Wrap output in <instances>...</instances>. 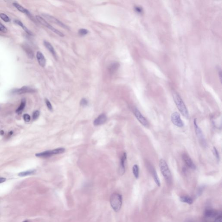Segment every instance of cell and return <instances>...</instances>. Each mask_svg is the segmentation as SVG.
Segmentation results:
<instances>
[{
    "label": "cell",
    "mask_w": 222,
    "mask_h": 222,
    "mask_svg": "<svg viewBox=\"0 0 222 222\" xmlns=\"http://www.w3.org/2000/svg\"><path fill=\"white\" fill-rule=\"evenodd\" d=\"M13 5L20 12L26 13L28 16L29 15H30V13L28 10H27L26 9L24 8V7H23L21 5H20L19 4H18L17 3H13Z\"/></svg>",
    "instance_id": "d6986e66"
},
{
    "label": "cell",
    "mask_w": 222,
    "mask_h": 222,
    "mask_svg": "<svg viewBox=\"0 0 222 222\" xmlns=\"http://www.w3.org/2000/svg\"><path fill=\"white\" fill-rule=\"evenodd\" d=\"M180 200L181 202L186 203L189 205H191L193 203V200L192 198L187 196L180 197Z\"/></svg>",
    "instance_id": "44dd1931"
},
{
    "label": "cell",
    "mask_w": 222,
    "mask_h": 222,
    "mask_svg": "<svg viewBox=\"0 0 222 222\" xmlns=\"http://www.w3.org/2000/svg\"><path fill=\"white\" fill-rule=\"evenodd\" d=\"M110 203L112 208L115 212H118L121 208L122 204V197L121 194L114 193L110 198Z\"/></svg>",
    "instance_id": "7a4b0ae2"
},
{
    "label": "cell",
    "mask_w": 222,
    "mask_h": 222,
    "mask_svg": "<svg viewBox=\"0 0 222 222\" xmlns=\"http://www.w3.org/2000/svg\"><path fill=\"white\" fill-rule=\"evenodd\" d=\"M22 48L24 51H25L26 53L27 54L29 58L32 59L34 57V53L31 48H30V46L27 44H24V45H23Z\"/></svg>",
    "instance_id": "2e32d148"
},
{
    "label": "cell",
    "mask_w": 222,
    "mask_h": 222,
    "mask_svg": "<svg viewBox=\"0 0 222 222\" xmlns=\"http://www.w3.org/2000/svg\"><path fill=\"white\" fill-rule=\"evenodd\" d=\"M214 154L215 155V157H216L217 160L219 161V160H220V156H219L218 150H217L216 148L215 147L214 148Z\"/></svg>",
    "instance_id": "4dcf8cb0"
},
{
    "label": "cell",
    "mask_w": 222,
    "mask_h": 222,
    "mask_svg": "<svg viewBox=\"0 0 222 222\" xmlns=\"http://www.w3.org/2000/svg\"><path fill=\"white\" fill-rule=\"evenodd\" d=\"M35 172L34 170H30L26 171H23L22 172L18 174V176L20 177H25V176H28L29 175L32 174L34 173Z\"/></svg>",
    "instance_id": "d4e9b609"
},
{
    "label": "cell",
    "mask_w": 222,
    "mask_h": 222,
    "mask_svg": "<svg viewBox=\"0 0 222 222\" xmlns=\"http://www.w3.org/2000/svg\"><path fill=\"white\" fill-rule=\"evenodd\" d=\"M171 120L173 124L178 127H183V122L181 118L180 114L177 112H174L171 115Z\"/></svg>",
    "instance_id": "52a82bcc"
},
{
    "label": "cell",
    "mask_w": 222,
    "mask_h": 222,
    "mask_svg": "<svg viewBox=\"0 0 222 222\" xmlns=\"http://www.w3.org/2000/svg\"><path fill=\"white\" fill-rule=\"evenodd\" d=\"M15 23L17 24L18 25L22 27V28L23 29V30L27 34H29L30 35H33V33H32L31 31H30L28 29V28H27V27L23 25V23H22V22H21V21H19V20H15Z\"/></svg>",
    "instance_id": "7402d4cb"
},
{
    "label": "cell",
    "mask_w": 222,
    "mask_h": 222,
    "mask_svg": "<svg viewBox=\"0 0 222 222\" xmlns=\"http://www.w3.org/2000/svg\"><path fill=\"white\" fill-rule=\"evenodd\" d=\"M135 10L136 12H137L138 13H142V8L140 7L139 6H136V7H135Z\"/></svg>",
    "instance_id": "836d02e7"
},
{
    "label": "cell",
    "mask_w": 222,
    "mask_h": 222,
    "mask_svg": "<svg viewBox=\"0 0 222 222\" xmlns=\"http://www.w3.org/2000/svg\"><path fill=\"white\" fill-rule=\"evenodd\" d=\"M214 222H222V216H218L217 218L216 219Z\"/></svg>",
    "instance_id": "e575fe53"
},
{
    "label": "cell",
    "mask_w": 222,
    "mask_h": 222,
    "mask_svg": "<svg viewBox=\"0 0 222 222\" xmlns=\"http://www.w3.org/2000/svg\"><path fill=\"white\" fill-rule=\"evenodd\" d=\"M217 212L216 211L214 210L213 209H206L204 211V216L207 217H215L217 215Z\"/></svg>",
    "instance_id": "ac0fdd59"
},
{
    "label": "cell",
    "mask_w": 222,
    "mask_h": 222,
    "mask_svg": "<svg viewBox=\"0 0 222 222\" xmlns=\"http://www.w3.org/2000/svg\"><path fill=\"white\" fill-rule=\"evenodd\" d=\"M0 133H1V135H3L4 134V131L2 130V131H0Z\"/></svg>",
    "instance_id": "74e56055"
},
{
    "label": "cell",
    "mask_w": 222,
    "mask_h": 222,
    "mask_svg": "<svg viewBox=\"0 0 222 222\" xmlns=\"http://www.w3.org/2000/svg\"><path fill=\"white\" fill-rule=\"evenodd\" d=\"M0 31L4 32V33H6L7 31V29L6 27L1 23H0Z\"/></svg>",
    "instance_id": "1f68e13d"
},
{
    "label": "cell",
    "mask_w": 222,
    "mask_h": 222,
    "mask_svg": "<svg viewBox=\"0 0 222 222\" xmlns=\"http://www.w3.org/2000/svg\"><path fill=\"white\" fill-rule=\"evenodd\" d=\"M218 74H219V76L220 77V81H221V77H222V75H221V74H222V72H221V69L220 68H218Z\"/></svg>",
    "instance_id": "d590c367"
},
{
    "label": "cell",
    "mask_w": 222,
    "mask_h": 222,
    "mask_svg": "<svg viewBox=\"0 0 222 222\" xmlns=\"http://www.w3.org/2000/svg\"><path fill=\"white\" fill-rule=\"evenodd\" d=\"M12 134H13V131H11L10 132V133H9V135H12Z\"/></svg>",
    "instance_id": "f35d334b"
},
{
    "label": "cell",
    "mask_w": 222,
    "mask_h": 222,
    "mask_svg": "<svg viewBox=\"0 0 222 222\" xmlns=\"http://www.w3.org/2000/svg\"><path fill=\"white\" fill-rule=\"evenodd\" d=\"M23 119L26 122H29L30 121V117L28 114H25L23 115Z\"/></svg>",
    "instance_id": "d6a6232c"
},
{
    "label": "cell",
    "mask_w": 222,
    "mask_h": 222,
    "mask_svg": "<svg viewBox=\"0 0 222 222\" xmlns=\"http://www.w3.org/2000/svg\"><path fill=\"white\" fill-rule=\"evenodd\" d=\"M45 103L46 104V106H47V107H48L49 110L50 111H52V105H51V103L50 102L49 100L48 99H47V98H46V99H45Z\"/></svg>",
    "instance_id": "83f0119b"
},
{
    "label": "cell",
    "mask_w": 222,
    "mask_h": 222,
    "mask_svg": "<svg viewBox=\"0 0 222 222\" xmlns=\"http://www.w3.org/2000/svg\"><path fill=\"white\" fill-rule=\"evenodd\" d=\"M80 105L82 106H86L88 104L87 100L86 98H83L81 100L80 102Z\"/></svg>",
    "instance_id": "f1b7e54d"
},
{
    "label": "cell",
    "mask_w": 222,
    "mask_h": 222,
    "mask_svg": "<svg viewBox=\"0 0 222 222\" xmlns=\"http://www.w3.org/2000/svg\"><path fill=\"white\" fill-rule=\"evenodd\" d=\"M26 105V100L25 99H22L21 102V104L20 105L19 107L16 110V112L17 113H19L20 112L23 111Z\"/></svg>",
    "instance_id": "cb8c5ba5"
},
{
    "label": "cell",
    "mask_w": 222,
    "mask_h": 222,
    "mask_svg": "<svg viewBox=\"0 0 222 222\" xmlns=\"http://www.w3.org/2000/svg\"><path fill=\"white\" fill-rule=\"evenodd\" d=\"M40 112L39 111H35V112H34L33 114V120H36L37 119L38 117H39V115H40Z\"/></svg>",
    "instance_id": "f546056e"
},
{
    "label": "cell",
    "mask_w": 222,
    "mask_h": 222,
    "mask_svg": "<svg viewBox=\"0 0 222 222\" xmlns=\"http://www.w3.org/2000/svg\"><path fill=\"white\" fill-rule=\"evenodd\" d=\"M54 155V150H46L45 152H42L41 153H37L36 154V156L40 158H48L51 156Z\"/></svg>",
    "instance_id": "e0dca14e"
},
{
    "label": "cell",
    "mask_w": 222,
    "mask_h": 222,
    "mask_svg": "<svg viewBox=\"0 0 222 222\" xmlns=\"http://www.w3.org/2000/svg\"><path fill=\"white\" fill-rule=\"evenodd\" d=\"M42 16L46 18L48 20L50 21V22L57 24L58 25L60 26V27H62L63 28L66 29H69L67 25L63 23L61 21H59L58 19H57V18H55L53 16L48 15V14H46V13L42 14Z\"/></svg>",
    "instance_id": "ba28073f"
},
{
    "label": "cell",
    "mask_w": 222,
    "mask_h": 222,
    "mask_svg": "<svg viewBox=\"0 0 222 222\" xmlns=\"http://www.w3.org/2000/svg\"><path fill=\"white\" fill-rule=\"evenodd\" d=\"M182 158L185 163L189 168L192 169H195L196 168V165L193 163V160L191 159L189 156H188L186 154H182Z\"/></svg>",
    "instance_id": "30bf717a"
},
{
    "label": "cell",
    "mask_w": 222,
    "mask_h": 222,
    "mask_svg": "<svg viewBox=\"0 0 222 222\" xmlns=\"http://www.w3.org/2000/svg\"><path fill=\"white\" fill-rule=\"evenodd\" d=\"M35 92V90L28 86H23L20 89H15L13 91V93L17 94H22L27 93H32Z\"/></svg>",
    "instance_id": "9c48e42d"
},
{
    "label": "cell",
    "mask_w": 222,
    "mask_h": 222,
    "mask_svg": "<svg viewBox=\"0 0 222 222\" xmlns=\"http://www.w3.org/2000/svg\"><path fill=\"white\" fill-rule=\"evenodd\" d=\"M119 67V63L117 62H114L109 65L108 68V70L111 73H114L116 71Z\"/></svg>",
    "instance_id": "ffe728a7"
},
{
    "label": "cell",
    "mask_w": 222,
    "mask_h": 222,
    "mask_svg": "<svg viewBox=\"0 0 222 222\" xmlns=\"http://www.w3.org/2000/svg\"><path fill=\"white\" fill-rule=\"evenodd\" d=\"M172 96L175 103L181 114L186 118H188L189 116V112L180 95L177 92L173 91Z\"/></svg>",
    "instance_id": "6da1fadb"
},
{
    "label": "cell",
    "mask_w": 222,
    "mask_h": 222,
    "mask_svg": "<svg viewBox=\"0 0 222 222\" xmlns=\"http://www.w3.org/2000/svg\"><path fill=\"white\" fill-rule=\"evenodd\" d=\"M23 222H29V221H28V220H25V221H24Z\"/></svg>",
    "instance_id": "ab89813d"
},
{
    "label": "cell",
    "mask_w": 222,
    "mask_h": 222,
    "mask_svg": "<svg viewBox=\"0 0 222 222\" xmlns=\"http://www.w3.org/2000/svg\"><path fill=\"white\" fill-rule=\"evenodd\" d=\"M133 112L136 119L141 123V124H142L145 127H149V124L148 120L142 115L141 112H140V111L137 108H134L133 109Z\"/></svg>",
    "instance_id": "5b68a950"
},
{
    "label": "cell",
    "mask_w": 222,
    "mask_h": 222,
    "mask_svg": "<svg viewBox=\"0 0 222 222\" xmlns=\"http://www.w3.org/2000/svg\"><path fill=\"white\" fill-rule=\"evenodd\" d=\"M132 171L136 179H138L139 177V169L137 164H135L132 168Z\"/></svg>",
    "instance_id": "603a6c76"
},
{
    "label": "cell",
    "mask_w": 222,
    "mask_h": 222,
    "mask_svg": "<svg viewBox=\"0 0 222 222\" xmlns=\"http://www.w3.org/2000/svg\"><path fill=\"white\" fill-rule=\"evenodd\" d=\"M193 124H194V128H195V131L197 137L199 139V141H200V143L205 147V146L206 145V141L204 139L203 132L202 131L201 129L199 127V126L197 124V119H195L193 120Z\"/></svg>",
    "instance_id": "8992f818"
},
{
    "label": "cell",
    "mask_w": 222,
    "mask_h": 222,
    "mask_svg": "<svg viewBox=\"0 0 222 222\" xmlns=\"http://www.w3.org/2000/svg\"><path fill=\"white\" fill-rule=\"evenodd\" d=\"M36 58L39 64L41 67H44L46 63V60L43 54L40 51L36 53Z\"/></svg>",
    "instance_id": "4fadbf2b"
},
{
    "label": "cell",
    "mask_w": 222,
    "mask_h": 222,
    "mask_svg": "<svg viewBox=\"0 0 222 222\" xmlns=\"http://www.w3.org/2000/svg\"><path fill=\"white\" fill-rule=\"evenodd\" d=\"M0 17L3 21H4L5 22H10V19L9 17L5 15V13H0Z\"/></svg>",
    "instance_id": "484cf974"
},
{
    "label": "cell",
    "mask_w": 222,
    "mask_h": 222,
    "mask_svg": "<svg viewBox=\"0 0 222 222\" xmlns=\"http://www.w3.org/2000/svg\"><path fill=\"white\" fill-rule=\"evenodd\" d=\"M79 34L81 36H85L89 33V31L85 29H80L79 30Z\"/></svg>",
    "instance_id": "4316f807"
},
{
    "label": "cell",
    "mask_w": 222,
    "mask_h": 222,
    "mask_svg": "<svg viewBox=\"0 0 222 222\" xmlns=\"http://www.w3.org/2000/svg\"><path fill=\"white\" fill-rule=\"evenodd\" d=\"M36 18L37 21L40 24H41L42 25L44 26L45 27H48L49 29L52 30L53 32L56 33V34H57V35H58L60 36H62V37L64 36V35L62 32H61L58 30L55 29L54 27L52 26L50 24H49L48 22H46V21H45V20L42 17H41L40 16H36Z\"/></svg>",
    "instance_id": "277c9868"
},
{
    "label": "cell",
    "mask_w": 222,
    "mask_h": 222,
    "mask_svg": "<svg viewBox=\"0 0 222 222\" xmlns=\"http://www.w3.org/2000/svg\"><path fill=\"white\" fill-rule=\"evenodd\" d=\"M149 168L150 171H151V173H152V176H153L154 181L155 182V183H156V185L158 187H160V181L159 177H158V174H157V173L156 171L155 170V169L153 168V166H152V165L150 166Z\"/></svg>",
    "instance_id": "9a60e30c"
},
{
    "label": "cell",
    "mask_w": 222,
    "mask_h": 222,
    "mask_svg": "<svg viewBox=\"0 0 222 222\" xmlns=\"http://www.w3.org/2000/svg\"><path fill=\"white\" fill-rule=\"evenodd\" d=\"M6 181V178L3 177H0V183H2L3 182H5Z\"/></svg>",
    "instance_id": "8d00e7d4"
},
{
    "label": "cell",
    "mask_w": 222,
    "mask_h": 222,
    "mask_svg": "<svg viewBox=\"0 0 222 222\" xmlns=\"http://www.w3.org/2000/svg\"><path fill=\"white\" fill-rule=\"evenodd\" d=\"M107 119V116L105 114H101L94 121V125L95 126L102 125L106 122Z\"/></svg>",
    "instance_id": "7c38bea8"
},
{
    "label": "cell",
    "mask_w": 222,
    "mask_h": 222,
    "mask_svg": "<svg viewBox=\"0 0 222 222\" xmlns=\"http://www.w3.org/2000/svg\"><path fill=\"white\" fill-rule=\"evenodd\" d=\"M127 159V154L125 152L123 154L120 161V167L119 168V174L121 175L124 174L125 172V163Z\"/></svg>",
    "instance_id": "8fae6325"
},
{
    "label": "cell",
    "mask_w": 222,
    "mask_h": 222,
    "mask_svg": "<svg viewBox=\"0 0 222 222\" xmlns=\"http://www.w3.org/2000/svg\"><path fill=\"white\" fill-rule=\"evenodd\" d=\"M159 167L163 176L168 183H171L172 180V176L168 166L166 162L164 159L159 160Z\"/></svg>",
    "instance_id": "3957f363"
},
{
    "label": "cell",
    "mask_w": 222,
    "mask_h": 222,
    "mask_svg": "<svg viewBox=\"0 0 222 222\" xmlns=\"http://www.w3.org/2000/svg\"><path fill=\"white\" fill-rule=\"evenodd\" d=\"M44 44L46 48L49 51H50V52L51 53V54L54 57V58L56 60H57V54H56V51L54 49V47L53 46L52 44L49 42L46 41H44Z\"/></svg>",
    "instance_id": "5bb4252c"
}]
</instances>
